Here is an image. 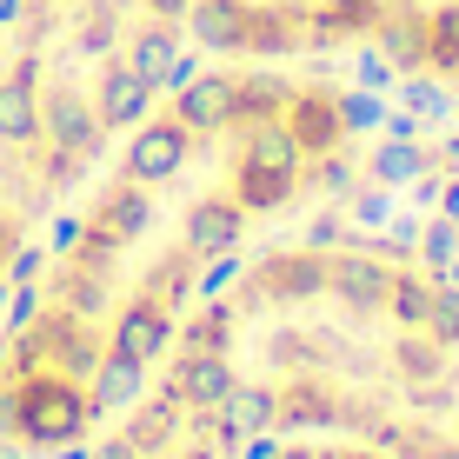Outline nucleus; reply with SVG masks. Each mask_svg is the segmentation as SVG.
Here are the masks:
<instances>
[{
    "label": "nucleus",
    "mask_w": 459,
    "mask_h": 459,
    "mask_svg": "<svg viewBox=\"0 0 459 459\" xmlns=\"http://www.w3.org/2000/svg\"><path fill=\"white\" fill-rule=\"evenodd\" d=\"M367 100L326 67L180 74L54 213L0 333V446L60 459L147 393L167 346L260 240L346 173Z\"/></svg>",
    "instance_id": "obj_1"
},
{
    "label": "nucleus",
    "mask_w": 459,
    "mask_h": 459,
    "mask_svg": "<svg viewBox=\"0 0 459 459\" xmlns=\"http://www.w3.org/2000/svg\"><path fill=\"white\" fill-rule=\"evenodd\" d=\"M147 400L233 459L307 433L459 459V280L373 233H273L200 299Z\"/></svg>",
    "instance_id": "obj_2"
},
{
    "label": "nucleus",
    "mask_w": 459,
    "mask_h": 459,
    "mask_svg": "<svg viewBox=\"0 0 459 459\" xmlns=\"http://www.w3.org/2000/svg\"><path fill=\"white\" fill-rule=\"evenodd\" d=\"M0 27V67L34 87L40 120L81 167H93L153 107V93L180 81L194 47L186 0H7Z\"/></svg>",
    "instance_id": "obj_3"
},
{
    "label": "nucleus",
    "mask_w": 459,
    "mask_h": 459,
    "mask_svg": "<svg viewBox=\"0 0 459 459\" xmlns=\"http://www.w3.org/2000/svg\"><path fill=\"white\" fill-rule=\"evenodd\" d=\"M186 34L207 60H373L393 81L459 100V0H186Z\"/></svg>",
    "instance_id": "obj_4"
},
{
    "label": "nucleus",
    "mask_w": 459,
    "mask_h": 459,
    "mask_svg": "<svg viewBox=\"0 0 459 459\" xmlns=\"http://www.w3.org/2000/svg\"><path fill=\"white\" fill-rule=\"evenodd\" d=\"M93 167H81L40 120L34 87L13 67H0V287L34 260V240L54 227V213L74 200V186Z\"/></svg>",
    "instance_id": "obj_5"
},
{
    "label": "nucleus",
    "mask_w": 459,
    "mask_h": 459,
    "mask_svg": "<svg viewBox=\"0 0 459 459\" xmlns=\"http://www.w3.org/2000/svg\"><path fill=\"white\" fill-rule=\"evenodd\" d=\"M60 459H233L220 439H207L200 426H186L180 413H167L160 400L140 393L126 413H114L100 433H87L74 453Z\"/></svg>",
    "instance_id": "obj_6"
},
{
    "label": "nucleus",
    "mask_w": 459,
    "mask_h": 459,
    "mask_svg": "<svg viewBox=\"0 0 459 459\" xmlns=\"http://www.w3.org/2000/svg\"><path fill=\"white\" fill-rule=\"evenodd\" d=\"M266 459H386V453L359 446V439H320V433H307V439H280Z\"/></svg>",
    "instance_id": "obj_7"
},
{
    "label": "nucleus",
    "mask_w": 459,
    "mask_h": 459,
    "mask_svg": "<svg viewBox=\"0 0 459 459\" xmlns=\"http://www.w3.org/2000/svg\"><path fill=\"white\" fill-rule=\"evenodd\" d=\"M0 459H13V453H7V446H0Z\"/></svg>",
    "instance_id": "obj_8"
}]
</instances>
